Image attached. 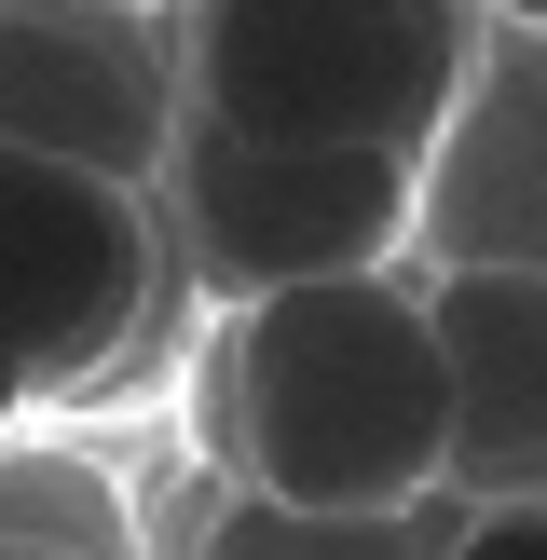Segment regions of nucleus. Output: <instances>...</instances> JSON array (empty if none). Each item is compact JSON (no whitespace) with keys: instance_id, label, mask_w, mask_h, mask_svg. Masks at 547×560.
I'll use <instances>...</instances> for the list:
<instances>
[{"instance_id":"obj_6","label":"nucleus","mask_w":547,"mask_h":560,"mask_svg":"<svg viewBox=\"0 0 547 560\" xmlns=\"http://www.w3.org/2000/svg\"><path fill=\"white\" fill-rule=\"evenodd\" d=\"M410 260L424 273H547V55H534V27L465 55L452 109L424 124Z\"/></svg>"},{"instance_id":"obj_5","label":"nucleus","mask_w":547,"mask_h":560,"mask_svg":"<svg viewBox=\"0 0 547 560\" xmlns=\"http://www.w3.org/2000/svg\"><path fill=\"white\" fill-rule=\"evenodd\" d=\"M164 137H178V55L151 0H0V151L151 191Z\"/></svg>"},{"instance_id":"obj_11","label":"nucleus","mask_w":547,"mask_h":560,"mask_svg":"<svg viewBox=\"0 0 547 560\" xmlns=\"http://www.w3.org/2000/svg\"><path fill=\"white\" fill-rule=\"evenodd\" d=\"M14 410H27V383H14V370H0V438H14Z\"/></svg>"},{"instance_id":"obj_9","label":"nucleus","mask_w":547,"mask_h":560,"mask_svg":"<svg viewBox=\"0 0 547 560\" xmlns=\"http://www.w3.org/2000/svg\"><path fill=\"white\" fill-rule=\"evenodd\" d=\"M438 560H547V506H465Z\"/></svg>"},{"instance_id":"obj_12","label":"nucleus","mask_w":547,"mask_h":560,"mask_svg":"<svg viewBox=\"0 0 547 560\" xmlns=\"http://www.w3.org/2000/svg\"><path fill=\"white\" fill-rule=\"evenodd\" d=\"M0 560H69V547H0Z\"/></svg>"},{"instance_id":"obj_1","label":"nucleus","mask_w":547,"mask_h":560,"mask_svg":"<svg viewBox=\"0 0 547 560\" xmlns=\"http://www.w3.org/2000/svg\"><path fill=\"white\" fill-rule=\"evenodd\" d=\"M206 438L233 452V492L301 520H383L438 492V355L424 273H342V288L233 301L206 370Z\"/></svg>"},{"instance_id":"obj_7","label":"nucleus","mask_w":547,"mask_h":560,"mask_svg":"<svg viewBox=\"0 0 547 560\" xmlns=\"http://www.w3.org/2000/svg\"><path fill=\"white\" fill-rule=\"evenodd\" d=\"M438 355V492L547 506V273H424Z\"/></svg>"},{"instance_id":"obj_8","label":"nucleus","mask_w":547,"mask_h":560,"mask_svg":"<svg viewBox=\"0 0 547 560\" xmlns=\"http://www.w3.org/2000/svg\"><path fill=\"white\" fill-rule=\"evenodd\" d=\"M452 492H424V506H383V520H301V506H260V492H233V506L206 520V547L191 560H438L452 547Z\"/></svg>"},{"instance_id":"obj_3","label":"nucleus","mask_w":547,"mask_h":560,"mask_svg":"<svg viewBox=\"0 0 547 560\" xmlns=\"http://www.w3.org/2000/svg\"><path fill=\"white\" fill-rule=\"evenodd\" d=\"M151 219H164V260H191L219 301L342 288V273L410 260V164L397 151H260V137H219L178 109Z\"/></svg>"},{"instance_id":"obj_2","label":"nucleus","mask_w":547,"mask_h":560,"mask_svg":"<svg viewBox=\"0 0 547 560\" xmlns=\"http://www.w3.org/2000/svg\"><path fill=\"white\" fill-rule=\"evenodd\" d=\"M178 109L260 151H424L479 14L465 0H178L164 14Z\"/></svg>"},{"instance_id":"obj_4","label":"nucleus","mask_w":547,"mask_h":560,"mask_svg":"<svg viewBox=\"0 0 547 560\" xmlns=\"http://www.w3.org/2000/svg\"><path fill=\"white\" fill-rule=\"evenodd\" d=\"M164 273L178 260H164L151 191L42 164V151H0V370L27 383V410L96 397L151 342Z\"/></svg>"},{"instance_id":"obj_10","label":"nucleus","mask_w":547,"mask_h":560,"mask_svg":"<svg viewBox=\"0 0 547 560\" xmlns=\"http://www.w3.org/2000/svg\"><path fill=\"white\" fill-rule=\"evenodd\" d=\"M534 14H547V0H492V27H534Z\"/></svg>"}]
</instances>
